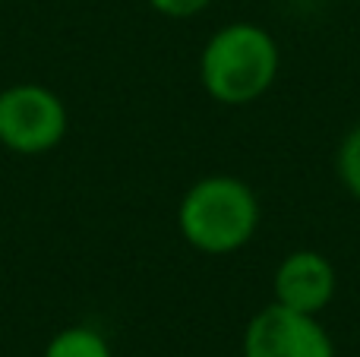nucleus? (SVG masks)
Segmentation results:
<instances>
[{"label": "nucleus", "mask_w": 360, "mask_h": 357, "mask_svg": "<svg viewBox=\"0 0 360 357\" xmlns=\"http://www.w3.org/2000/svg\"><path fill=\"white\" fill-rule=\"evenodd\" d=\"M184 240L205 257H228L253 240L259 228V200L234 174L199 177L177 209Z\"/></svg>", "instance_id": "f257e3e1"}, {"label": "nucleus", "mask_w": 360, "mask_h": 357, "mask_svg": "<svg viewBox=\"0 0 360 357\" xmlns=\"http://www.w3.org/2000/svg\"><path fill=\"white\" fill-rule=\"evenodd\" d=\"M281 54L275 38L256 22H231L205 41L199 57L202 89L221 105H250L278 79Z\"/></svg>", "instance_id": "f03ea898"}, {"label": "nucleus", "mask_w": 360, "mask_h": 357, "mask_svg": "<svg viewBox=\"0 0 360 357\" xmlns=\"http://www.w3.org/2000/svg\"><path fill=\"white\" fill-rule=\"evenodd\" d=\"M67 105L38 82H16L0 92V145L16 155H44L67 136Z\"/></svg>", "instance_id": "7ed1b4c3"}, {"label": "nucleus", "mask_w": 360, "mask_h": 357, "mask_svg": "<svg viewBox=\"0 0 360 357\" xmlns=\"http://www.w3.org/2000/svg\"><path fill=\"white\" fill-rule=\"evenodd\" d=\"M243 357H335V345L316 316L272 301L243 329Z\"/></svg>", "instance_id": "20e7f679"}, {"label": "nucleus", "mask_w": 360, "mask_h": 357, "mask_svg": "<svg viewBox=\"0 0 360 357\" xmlns=\"http://www.w3.org/2000/svg\"><path fill=\"white\" fill-rule=\"evenodd\" d=\"M338 288L335 266L316 250H294L278 263L272 278L275 304L319 316L332 304Z\"/></svg>", "instance_id": "39448f33"}, {"label": "nucleus", "mask_w": 360, "mask_h": 357, "mask_svg": "<svg viewBox=\"0 0 360 357\" xmlns=\"http://www.w3.org/2000/svg\"><path fill=\"white\" fill-rule=\"evenodd\" d=\"M44 357H114L108 339L92 326H67L48 342Z\"/></svg>", "instance_id": "423d86ee"}, {"label": "nucleus", "mask_w": 360, "mask_h": 357, "mask_svg": "<svg viewBox=\"0 0 360 357\" xmlns=\"http://www.w3.org/2000/svg\"><path fill=\"white\" fill-rule=\"evenodd\" d=\"M335 168H338L345 190L354 200H360V124L345 133L342 145H338V155H335Z\"/></svg>", "instance_id": "0eeeda50"}, {"label": "nucleus", "mask_w": 360, "mask_h": 357, "mask_svg": "<svg viewBox=\"0 0 360 357\" xmlns=\"http://www.w3.org/2000/svg\"><path fill=\"white\" fill-rule=\"evenodd\" d=\"M212 0H149V6L162 16H171V19H186V16H196L209 6Z\"/></svg>", "instance_id": "6e6552de"}, {"label": "nucleus", "mask_w": 360, "mask_h": 357, "mask_svg": "<svg viewBox=\"0 0 360 357\" xmlns=\"http://www.w3.org/2000/svg\"><path fill=\"white\" fill-rule=\"evenodd\" d=\"M0 4H4V0H0Z\"/></svg>", "instance_id": "1a4fd4ad"}]
</instances>
